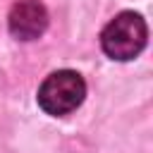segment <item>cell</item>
<instances>
[{"mask_svg":"<svg viewBox=\"0 0 153 153\" xmlns=\"http://www.w3.org/2000/svg\"><path fill=\"white\" fill-rule=\"evenodd\" d=\"M148 38L146 22L139 12H120L115 19L105 24L100 31V45L103 53L112 60H134Z\"/></svg>","mask_w":153,"mask_h":153,"instance_id":"obj_1","label":"cell"},{"mask_svg":"<svg viewBox=\"0 0 153 153\" xmlns=\"http://www.w3.org/2000/svg\"><path fill=\"white\" fill-rule=\"evenodd\" d=\"M84 96H86V81L81 79V74L72 69H57L50 76H45V81L38 86L36 98L48 115L60 117L76 110Z\"/></svg>","mask_w":153,"mask_h":153,"instance_id":"obj_2","label":"cell"},{"mask_svg":"<svg viewBox=\"0 0 153 153\" xmlns=\"http://www.w3.org/2000/svg\"><path fill=\"white\" fill-rule=\"evenodd\" d=\"M10 33L19 41L38 38L48 26V12L38 0H17L7 14Z\"/></svg>","mask_w":153,"mask_h":153,"instance_id":"obj_3","label":"cell"}]
</instances>
